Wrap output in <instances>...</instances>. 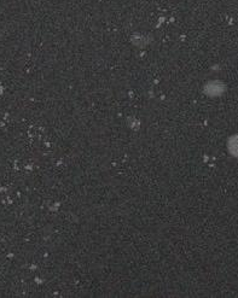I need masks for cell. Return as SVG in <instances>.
Wrapping results in <instances>:
<instances>
[{
    "label": "cell",
    "mask_w": 238,
    "mask_h": 298,
    "mask_svg": "<svg viewBox=\"0 0 238 298\" xmlns=\"http://www.w3.org/2000/svg\"><path fill=\"white\" fill-rule=\"evenodd\" d=\"M230 150L233 155L238 156V137H236L233 140H232V143L230 144Z\"/></svg>",
    "instance_id": "cell-1"
}]
</instances>
